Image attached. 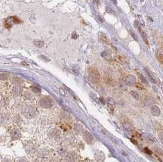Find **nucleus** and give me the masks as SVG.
I'll list each match as a JSON object with an SVG mask.
<instances>
[{
  "mask_svg": "<svg viewBox=\"0 0 163 162\" xmlns=\"http://www.w3.org/2000/svg\"><path fill=\"white\" fill-rule=\"evenodd\" d=\"M89 73V76L91 81L94 83H99L100 76L99 71L95 68H90L88 71Z\"/></svg>",
  "mask_w": 163,
  "mask_h": 162,
  "instance_id": "obj_1",
  "label": "nucleus"
},
{
  "mask_svg": "<svg viewBox=\"0 0 163 162\" xmlns=\"http://www.w3.org/2000/svg\"><path fill=\"white\" fill-rule=\"evenodd\" d=\"M20 22V20H18V18L14 17H12L9 18H7V19L4 21V26H5L7 28H10L12 23H16V24H18V23H19Z\"/></svg>",
  "mask_w": 163,
  "mask_h": 162,
  "instance_id": "obj_2",
  "label": "nucleus"
},
{
  "mask_svg": "<svg viewBox=\"0 0 163 162\" xmlns=\"http://www.w3.org/2000/svg\"><path fill=\"white\" fill-rule=\"evenodd\" d=\"M144 105H145V106H146V107H152V106L155 105V104H156V101L155 99L152 98V97L148 96V97H147V98H146V99H144Z\"/></svg>",
  "mask_w": 163,
  "mask_h": 162,
  "instance_id": "obj_3",
  "label": "nucleus"
},
{
  "mask_svg": "<svg viewBox=\"0 0 163 162\" xmlns=\"http://www.w3.org/2000/svg\"><path fill=\"white\" fill-rule=\"evenodd\" d=\"M135 25L136 26V27H138V29H139V33H140V35L141 36V37L142 38L143 40L145 41V43L148 45V37H147V36L146 35V34L144 32L141 28V27H140V25H139V23L138 21H135Z\"/></svg>",
  "mask_w": 163,
  "mask_h": 162,
  "instance_id": "obj_4",
  "label": "nucleus"
},
{
  "mask_svg": "<svg viewBox=\"0 0 163 162\" xmlns=\"http://www.w3.org/2000/svg\"><path fill=\"white\" fill-rule=\"evenodd\" d=\"M150 111L152 115L153 116H154V117H158V116H160L161 114V110L160 107L155 105L152 106L151 107Z\"/></svg>",
  "mask_w": 163,
  "mask_h": 162,
  "instance_id": "obj_5",
  "label": "nucleus"
},
{
  "mask_svg": "<svg viewBox=\"0 0 163 162\" xmlns=\"http://www.w3.org/2000/svg\"><path fill=\"white\" fill-rule=\"evenodd\" d=\"M126 82L128 86H134L136 84V78L133 75H128L126 78Z\"/></svg>",
  "mask_w": 163,
  "mask_h": 162,
  "instance_id": "obj_6",
  "label": "nucleus"
},
{
  "mask_svg": "<svg viewBox=\"0 0 163 162\" xmlns=\"http://www.w3.org/2000/svg\"><path fill=\"white\" fill-rule=\"evenodd\" d=\"M127 84L126 81H125L123 80H120L119 82V87L120 89L122 90H126L127 89Z\"/></svg>",
  "mask_w": 163,
  "mask_h": 162,
  "instance_id": "obj_7",
  "label": "nucleus"
},
{
  "mask_svg": "<svg viewBox=\"0 0 163 162\" xmlns=\"http://www.w3.org/2000/svg\"><path fill=\"white\" fill-rule=\"evenodd\" d=\"M123 126L125 128V130H127V131H132L133 130V125L128 122H126V123H124L123 124Z\"/></svg>",
  "mask_w": 163,
  "mask_h": 162,
  "instance_id": "obj_8",
  "label": "nucleus"
},
{
  "mask_svg": "<svg viewBox=\"0 0 163 162\" xmlns=\"http://www.w3.org/2000/svg\"><path fill=\"white\" fill-rule=\"evenodd\" d=\"M138 76L139 78L140 79L141 81L144 83V84H146V85H147L148 87L150 86V85H149V84H148L147 80L146 79V78L144 77V76L143 75H142V74L140 73H138Z\"/></svg>",
  "mask_w": 163,
  "mask_h": 162,
  "instance_id": "obj_9",
  "label": "nucleus"
},
{
  "mask_svg": "<svg viewBox=\"0 0 163 162\" xmlns=\"http://www.w3.org/2000/svg\"><path fill=\"white\" fill-rule=\"evenodd\" d=\"M146 71L147 73V75H148L149 77H150V79H151V81L153 82V83H155V84H156L157 83V81H156V78L154 76V75H153V74L150 71V70H148V69H146Z\"/></svg>",
  "mask_w": 163,
  "mask_h": 162,
  "instance_id": "obj_10",
  "label": "nucleus"
},
{
  "mask_svg": "<svg viewBox=\"0 0 163 162\" xmlns=\"http://www.w3.org/2000/svg\"><path fill=\"white\" fill-rule=\"evenodd\" d=\"M101 57H103V59H105L106 60H108V61H111V60L112 59V57H111V54L109 53H108L106 52V51L102 52L101 53Z\"/></svg>",
  "mask_w": 163,
  "mask_h": 162,
  "instance_id": "obj_11",
  "label": "nucleus"
},
{
  "mask_svg": "<svg viewBox=\"0 0 163 162\" xmlns=\"http://www.w3.org/2000/svg\"><path fill=\"white\" fill-rule=\"evenodd\" d=\"M34 46H36L37 48H41L44 46V43L43 41H39V40H36L33 42Z\"/></svg>",
  "mask_w": 163,
  "mask_h": 162,
  "instance_id": "obj_12",
  "label": "nucleus"
},
{
  "mask_svg": "<svg viewBox=\"0 0 163 162\" xmlns=\"http://www.w3.org/2000/svg\"><path fill=\"white\" fill-rule=\"evenodd\" d=\"M105 80L106 81V82L107 84H112L113 83V79L111 76H110L109 75H106L105 77Z\"/></svg>",
  "mask_w": 163,
  "mask_h": 162,
  "instance_id": "obj_13",
  "label": "nucleus"
},
{
  "mask_svg": "<svg viewBox=\"0 0 163 162\" xmlns=\"http://www.w3.org/2000/svg\"><path fill=\"white\" fill-rule=\"evenodd\" d=\"M156 57L158 62L161 64H163V54H161V53L158 52L156 54Z\"/></svg>",
  "mask_w": 163,
  "mask_h": 162,
  "instance_id": "obj_14",
  "label": "nucleus"
},
{
  "mask_svg": "<svg viewBox=\"0 0 163 162\" xmlns=\"http://www.w3.org/2000/svg\"><path fill=\"white\" fill-rule=\"evenodd\" d=\"M131 95L135 99L139 100V99H140V97H139L138 93L136 92V91H131Z\"/></svg>",
  "mask_w": 163,
  "mask_h": 162,
  "instance_id": "obj_15",
  "label": "nucleus"
},
{
  "mask_svg": "<svg viewBox=\"0 0 163 162\" xmlns=\"http://www.w3.org/2000/svg\"><path fill=\"white\" fill-rule=\"evenodd\" d=\"M100 38H101V40L103 41V42L107 45H109L110 44V41L109 40V39L106 37L105 35H101L100 36Z\"/></svg>",
  "mask_w": 163,
  "mask_h": 162,
  "instance_id": "obj_16",
  "label": "nucleus"
},
{
  "mask_svg": "<svg viewBox=\"0 0 163 162\" xmlns=\"http://www.w3.org/2000/svg\"><path fill=\"white\" fill-rule=\"evenodd\" d=\"M9 75L7 73H1V75H0V77H1V80H5L9 77Z\"/></svg>",
  "mask_w": 163,
  "mask_h": 162,
  "instance_id": "obj_17",
  "label": "nucleus"
},
{
  "mask_svg": "<svg viewBox=\"0 0 163 162\" xmlns=\"http://www.w3.org/2000/svg\"><path fill=\"white\" fill-rule=\"evenodd\" d=\"M144 151L146 152V154H148V155H151L152 154V152L150 150V149H148V147H145L144 149Z\"/></svg>",
  "mask_w": 163,
  "mask_h": 162,
  "instance_id": "obj_18",
  "label": "nucleus"
},
{
  "mask_svg": "<svg viewBox=\"0 0 163 162\" xmlns=\"http://www.w3.org/2000/svg\"><path fill=\"white\" fill-rule=\"evenodd\" d=\"M32 90H33V91H35V92L38 93V92L40 91V90H39V89H37V88L36 87H33L32 88Z\"/></svg>",
  "mask_w": 163,
  "mask_h": 162,
  "instance_id": "obj_19",
  "label": "nucleus"
},
{
  "mask_svg": "<svg viewBox=\"0 0 163 162\" xmlns=\"http://www.w3.org/2000/svg\"><path fill=\"white\" fill-rule=\"evenodd\" d=\"M131 36L133 37L134 39V40H138V39H137V37H136V36L135 35V34H134V32H131Z\"/></svg>",
  "mask_w": 163,
  "mask_h": 162,
  "instance_id": "obj_20",
  "label": "nucleus"
},
{
  "mask_svg": "<svg viewBox=\"0 0 163 162\" xmlns=\"http://www.w3.org/2000/svg\"><path fill=\"white\" fill-rule=\"evenodd\" d=\"M77 35H76V34L75 33V32H74V33H73V34H72V38L73 39H77Z\"/></svg>",
  "mask_w": 163,
  "mask_h": 162,
  "instance_id": "obj_21",
  "label": "nucleus"
},
{
  "mask_svg": "<svg viewBox=\"0 0 163 162\" xmlns=\"http://www.w3.org/2000/svg\"><path fill=\"white\" fill-rule=\"evenodd\" d=\"M21 64H22V65H26V66H28V65L27 63H26V62H21Z\"/></svg>",
  "mask_w": 163,
  "mask_h": 162,
  "instance_id": "obj_22",
  "label": "nucleus"
},
{
  "mask_svg": "<svg viewBox=\"0 0 163 162\" xmlns=\"http://www.w3.org/2000/svg\"><path fill=\"white\" fill-rule=\"evenodd\" d=\"M94 1H95V2H97V4H98V3H99V4H100L99 0H94Z\"/></svg>",
  "mask_w": 163,
  "mask_h": 162,
  "instance_id": "obj_23",
  "label": "nucleus"
},
{
  "mask_svg": "<svg viewBox=\"0 0 163 162\" xmlns=\"http://www.w3.org/2000/svg\"><path fill=\"white\" fill-rule=\"evenodd\" d=\"M110 1H111L112 2H113L114 3L116 4V0H110Z\"/></svg>",
  "mask_w": 163,
  "mask_h": 162,
  "instance_id": "obj_24",
  "label": "nucleus"
},
{
  "mask_svg": "<svg viewBox=\"0 0 163 162\" xmlns=\"http://www.w3.org/2000/svg\"><path fill=\"white\" fill-rule=\"evenodd\" d=\"M162 93H163V89H162Z\"/></svg>",
  "mask_w": 163,
  "mask_h": 162,
  "instance_id": "obj_25",
  "label": "nucleus"
}]
</instances>
